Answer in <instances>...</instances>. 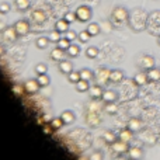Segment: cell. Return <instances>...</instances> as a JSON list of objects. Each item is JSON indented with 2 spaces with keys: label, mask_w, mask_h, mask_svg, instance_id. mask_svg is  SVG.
Listing matches in <instances>:
<instances>
[{
  "label": "cell",
  "mask_w": 160,
  "mask_h": 160,
  "mask_svg": "<svg viewBox=\"0 0 160 160\" xmlns=\"http://www.w3.org/2000/svg\"><path fill=\"white\" fill-rule=\"evenodd\" d=\"M86 122H87L90 127H97L100 124V117L96 111H88L87 115H86Z\"/></svg>",
  "instance_id": "9"
},
{
  "label": "cell",
  "mask_w": 160,
  "mask_h": 160,
  "mask_svg": "<svg viewBox=\"0 0 160 160\" xmlns=\"http://www.w3.org/2000/svg\"><path fill=\"white\" fill-rule=\"evenodd\" d=\"M158 141H159V143H160V136H159V139H158Z\"/></svg>",
  "instance_id": "46"
},
{
  "label": "cell",
  "mask_w": 160,
  "mask_h": 160,
  "mask_svg": "<svg viewBox=\"0 0 160 160\" xmlns=\"http://www.w3.org/2000/svg\"><path fill=\"white\" fill-rule=\"evenodd\" d=\"M8 11H10V4L8 3H0V13L7 14Z\"/></svg>",
  "instance_id": "40"
},
{
  "label": "cell",
  "mask_w": 160,
  "mask_h": 160,
  "mask_svg": "<svg viewBox=\"0 0 160 160\" xmlns=\"http://www.w3.org/2000/svg\"><path fill=\"white\" fill-rule=\"evenodd\" d=\"M65 38H68L70 42H72V41H75V39H76V32H73V31L68 30L66 32H65Z\"/></svg>",
  "instance_id": "41"
},
{
  "label": "cell",
  "mask_w": 160,
  "mask_h": 160,
  "mask_svg": "<svg viewBox=\"0 0 160 160\" xmlns=\"http://www.w3.org/2000/svg\"><path fill=\"white\" fill-rule=\"evenodd\" d=\"M88 93H90V97L93 100H100V98H102V93H104V91H102L100 84H94L88 88Z\"/></svg>",
  "instance_id": "10"
},
{
  "label": "cell",
  "mask_w": 160,
  "mask_h": 160,
  "mask_svg": "<svg viewBox=\"0 0 160 160\" xmlns=\"http://www.w3.org/2000/svg\"><path fill=\"white\" fill-rule=\"evenodd\" d=\"M139 66L145 70L152 69V68H155V58L150 55H143L139 59Z\"/></svg>",
  "instance_id": "6"
},
{
  "label": "cell",
  "mask_w": 160,
  "mask_h": 160,
  "mask_svg": "<svg viewBox=\"0 0 160 160\" xmlns=\"http://www.w3.org/2000/svg\"><path fill=\"white\" fill-rule=\"evenodd\" d=\"M128 128H129L131 131H133V132H138V131H141V128H142V121L138 118H132L129 122H128Z\"/></svg>",
  "instance_id": "20"
},
{
  "label": "cell",
  "mask_w": 160,
  "mask_h": 160,
  "mask_svg": "<svg viewBox=\"0 0 160 160\" xmlns=\"http://www.w3.org/2000/svg\"><path fill=\"white\" fill-rule=\"evenodd\" d=\"M61 118L63 119L65 125H69V124H72V122L75 121V114H73L72 111L66 110V111H63V112L61 114Z\"/></svg>",
  "instance_id": "19"
},
{
  "label": "cell",
  "mask_w": 160,
  "mask_h": 160,
  "mask_svg": "<svg viewBox=\"0 0 160 160\" xmlns=\"http://www.w3.org/2000/svg\"><path fill=\"white\" fill-rule=\"evenodd\" d=\"M90 34L87 32V30H84V31H82V32H79L78 34V39H79V42H82V44H86V42L90 39Z\"/></svg>",
  "instance_id": "32"
},
{
  "label": "cell",
  "mask_w": 160,
  "mask_h": 160,
  "mask_svg": "<svg viewBox=\"0 0 160 160\" xmlns=\"http://www.w3.org/2000/svg\"><path fill=\"white\" fill-rule=\"evenodd\" d=\"M37 80H38V83H39L41 87H47V86H49V83H51V79L47 73H45V75H38Z\"/></svg>",
  "instance_id": "29"
},
{
  "label": "cell",
  "mask_w": 160,
  "mask_h": 160,
  "mask_svg": "<svg viewBox=\"0 0 160 160\" xmlns=\"http://www.w3.org/2000/svg\"><path fill=\"white\" fill-rule=\"evenodd\" d=\"M88 88H90V84H88L87 80L80 79L79 82L76 83V90H78L79 93H84V91H87Z\"/></svg>",
  "instance_id": "25"
},
{
  "label": "cell",
  "mask_w": 160,
  "mask_h": 160,
  "mask_svg": "<svg viewBox=\"0 0 160 160\" xmlns=\"http://www.w3.org/2000/svg\"><path fill=\"white\" fill-rule=\"evenodd\" d=\"M117 98H118V94H117V91L114 90H105L104 93H102V101L105 102H115Z\"/></svg>",
  "instance_id": "13"
},
{
  "label": "cell",
  "mask_w": 160,
  "mask_h": 160,
  "mask_svg": "<svg viewBox=\"0 0 160 160\" xmlns=\"http://www.w3.org/2000/svg\"><path fill=\"white\" fill-rule=\"evenodd\" d=\"M18 37L20 35L17 34L14 25H13V27L4 28V30H3V32H2V38H3V41H6V42H14L17 38H18Z\"/></svg>",
  "instance_id": "4"
},
{
  "label": "cell",
  "mask_w": 160,
  "mask_h": 160,
  "mask_svg": "<svg viewBox=\"0 0 160 160\" xmlns=\"http://www.w3.org/2000/svg\"><path fill=\"white\" fill-rule=\"evenodd\" d=\"M148 79L149 82H159L160 80V69L158 68H152L148 70Z\"/></svg>",
  "instance_id": "18"
},
{
  "label": "cell",
  "mask_w": 160,
  "mask_h": 160,
  "mask_svg": "<svg viewBox=\"0 0 160 160\" xmlns=\"http://www.w3.org/2000/svg\"><path fill=\"white\" fill-rule=\"evenodd\" d=\"M65 52H66V51H63L62 48L56 47L55 49L51 52V59H52V61H55V62L63 61V59H65Z\"/></svg>",
  "instance_id": "12"
},
{
  "label": "cell",
  "mask_w": 160,
  "mask_h": 160,
  "mask_svg": "<svg viewBox=\"0 0 160 160\" xmlns=\"http://www.w3.org/2000/svg\"><path fill=\"white\" fill-rule=\"evenodd\" d=\"M80 78L83 80H87V82H90L91 79H94V73L91 72L90 69H87V68H84V69L80 70Z\"/></svg>",
  "instance_id": "27"
},
{
  "label": "cell",
  "mask_w": 160,
  "mask_h": 160,
  "mask_svg": "<svg viewBox=\"0 0 160 160\" xmlns=\"http://www.w3.org/2000/svg\"><path fill=\"white\" fill-rule=\"evenodd\" d=\"M68 79H69V82L70 83H73V84H76V83L79 82L80 79V72H75V70H72V72L69 73V75H68Z\"/></svg>",
  "instance_id": "31"
},
{
  "label": "cell",
  "mask_w": 160,
  "mask_h": 160,
  "mask_svg": "<svg viewBox=\"0 0 160 160\" xmlns=\"http://www.w3.org/2000/svg\"><path fill=\"white\" fill-rule=\"evenodd\" d=\"M63 125H65V122L61 117H59V118H53L52 121H51V127H52L53 129H61Z\"/></svg>",
  "instance_id": "30"
},
{
  "label": "cell",
  "mask_w": 160,
  "mask_h": 160,
  "mask_svg": "<svg viewBox=\"0 0 160 160\" xmlns=\"http://www.w3.org/2000/svg\"><path fill=\"white\" fill-rule=\"evenodd\" d=\"M32 21L35 22H44L45 21V14L42 11H35L32 14Z\"/></svg>",
  "instance_id": "36"
},
{
  "label": "cell",
  "mask_w": 160,
  "mask_h": 160,
  "mask_svg": "<svg viewBox=\"0 0 160 160\" xmlns=\"http://www.w3.org/2000/svg\"><path fill=\"white\" fill-rule=\"evenodd\" d=\"M124 80V72L119 69H114L110 73V82L111 83H121Z\"/></svg>",
  "instance_id": "14"
},
{
  "label": "cell",
  "mask_w": 160,
  "mask_h": 160,
  "mask_svg": "<svg viewBox=\"0 0 160 160\" xmlns=\"http://www.w3.org/2000/svg\"><path fill=\"white\" fill-rule=\"evenodd\" d=\"M80 52V48L76 44H70V47L66 49V55L70 56V58H78Z\"/></svg>",
  "instance_id": "23"
},
{
  "label": "cell",
  "mask_w": 160,
  "mask_h": 160,
  "mask_svg": "<svg viewBox=\"0 0 160 160\" xmlns=\"http://www.w3.org/2000/svg\"><path fill=\"white\" fill-rule=\"evenodd\" d=\"M75 13H76V18L80 22H87L91 18V10L87 6H80V7L76 8Z\"/></svg>",
  "instance_id": "2"
},
{
  "label": "cell",
  "mask_w": 160,
  "mask_h": 160,
  "mask_svg": "<svg viewBox=\"0 0 160 160\" xmlns=\"http://www.w3.org/2000/svg\"><path fill=\"white\" fill-rule=\"evenodd\" d=\"M158 45H159V47H160V35L158 37Z\"/></svg>",
  "instance_id": "45"
},
{
  "label": "cell",
  "mask_w": 160,
  "mask_h": 160,
  "mask_svg": "<svg viewBox=\"0 0 160 160\" xmlns=\"http://www.w3.org/2000/svg\"><path fill=\"white\" fill-rule=\"evenodd\" d=\"M58 69H59V72H61L62 75H69V73L73 70V65L70 63L69 61H65V59H63V61L59 62Z\"/></svg>",
  "instance_id": "11"
},
{
  "label": "cell",
  "mask_w": 160,
  "mask_h": 160,
  "mask_svg": "<svg viewBox=\"0 0 160 160\" xmlns=\"http://www.w3.org/2000/svg\"><path fill=\"white\" fill-rule=\"evenodd\" d=\"M111 149L115 153H125L129 150V146H128V142H124L119 139V141H115L111 143Z\"/></svg>",
  "instance_id": "8"
},
{
  "label": "cell",
  "mask_w": 160,
  "mask_h": 160,
  "mask_svg": "<svg viewBox=\"0 0 160 160\" xmlns=\"http://www.w3.org/2000/svg\"><path fill=\"white\" fill-rule=\"evenodd\" d=\"M63 18L66 20V21L69 22V24H70V22H73L75 20H78V18H76V13H73V11H69V13H66V14H65Z\"/></svg>",
  "instance_id": "39"
},
{
  "label": "cell",
  "mask_w": 160,
  "mask_h": 160,
  "mask_svg": "<svg viewBox=\"0 0 160 160\" xmlns=\"http://www.w3.org/2000/svg\"><path fill=\"white\" fill-rule=\"evenodd\" d=\"M3 53H4V49H3V48H2V47H0V56H2V55H3Z\"/></svg>",
  "instance_id": "44"
},
{
  "label": "cell",
  "mask_w": 160,
  "mask_h": 160,
  "mask_svg": "<svg viewBox=\"0 0 160 160\" xmlns=\"http://www.w3.org/2000/svg\"><path fill=\"white\" fill-rule=\"evenodd\" d=\"M128 153H129V158L131 159H142L143 158V150L141 149V148L138 146H133V148H129V150H128Z\"/></svg>",
  "instance_id": "15"
},
{
  "label": "cell",
  "mask_w": 160,
  "mask_h": 160,
  "mask_svg": "<svg viewBox=\"0 0 160 160\" xmlns=\"http://www.w3.org/2000/svg\"><path fill=\"white\" fill-rule=\"evenodd\" d=\"M61 34H62V32H59L58 30H53L52 32L49 34V37H48V38H49V41H51V42H55V44H58V42H59V39L62 38V37H61Z\"/></svg>",
  "instance_id": "33"
},
{
  "label": "cell",
  "mask_w": 160,
  "mask_h": 160,
  "mask_svg": "<svg viewBox=\"0 0 160 160\" xmlns=\"http://www.w3.org/2000/svg\"><path fill=\"white\" fill-rule=\"evenodd\" d=\"M148 82H149V79H148V73H143V72L135 75V78H133V83H135L136 86H145Z\"/></svg>",
  "instance_id": "16"
},
{
  "label": "cell",
  "mask_w": 160,
  "mask_h": 160,
  "mask_svg": "<svg viewBox=\"0 0 160 160\" xmlns=\"http://www.w3.org/2000/svg\"><path fill=\"white\" fill-rule=\"evenodd\" d=\"M98 56V48L96 47H88L87 49H86V58L88 59H94Z\"/></svg>",
  "instance_id": "28"
},
{
  "label": "cell",
  "mask_w": 160,
  "mask_h": 160,
  "mask_svg": "<svg viewBox=\"0 0 160 160\" xmlns=\"http://www.w3.org/2000/svg\"><path fill=\"white\" fill-rule=\"evenodd\" d=\"M47 70H48V68H47V65L45 63H38L35 66V73L37 75H45Z\"/></svg>",
  "instance_id": "38"
},
{
  "label": "cell",
  "mask_w": 160,
  "mask_h": 160,
  "mask_svg": "<svg viewBox=\"0 0 160 160\" xmlns=\"http://www.w3.org/2000/svg\"><path fill=\"white\" fill-rule=\"evenodd\" d=\"M110 73L111 70L105 69V68H100L98 70H97V73L94 75V78L97 79V84H105V83L110 82Z\"/></svg>",
  "instance_id": "3"
},
{
  "label": "cell",
  "mask_w": 160,
  "mask_h": 160,
  "mask_svg": "<svg viewBox=\"0 0 160 160\" xmlns=\"http://www.w3.org/2000/svg\"><path fill=\"white\" fill-rule=\"evenodd\" d=\"M13 91H14V93L17 94V96H18V94H21V91H22V87H20V86H14V87H13Z\"/></svg>",
  "instance_id": "42"
},
{
  "label": "cell",
  "mask_w": 160,
  "mask_h": 160,
  "mask_svg": "<svg viewBox=\"0 0 160 160\" xmlns=\"http://www.w3.org/2000/svg\"><path fill=\"white\" fill-rule=\"evenodd\" d=\"M70 44H72V42H70L68 38H65V37H63V38H61V39H59V42H58V47H59V48H62V49H63V51H66L68 48L70 47Z\"/></svg>",
  "instance_id": "37"
},
{
  "label": "cell",
  "mask_w": 160,
  "mask_h": 160,
  "mask_svg": "<svg viewBox=\"0 0 160 160\" xmlns=\"http://www.w3.org/2000/svg\"><path fill=\"white\" fill-rule=\"evenodd\" d=\"M24 88L25 91H27L28 94H35L39 91V88H41V86H39L38 80H27V82L24 83Z\"/></svg>",
  "instance_id": "7"
},
{
  "label": "cell",
  "mask_w": 160,
  "mask_h": 160,
  "mask_svg": "<svg viewBox=\"0 0 160 160\" xmlns=\"http://www.w3.org/2000/svg\"><path fill=\"white\" fill-rule=\"evenodd\" d=\"M117 111H118V107H117L114 102H107V105H105V112L110 114V115H114V114H117Z\"/></svg>",
  "instance_id": "34"
},
{
  "label": "cell",
  "mask_w": 160,
  "mask_h": 160,
  "mask_svg": "<svg viewBox=\"0 0 160 160\" xmlns=\"http://www.w3.org/2000/svg\"><path fill=\"white\" fill-rule=\"evenodd\" d=\"M102 138H104V141L107 142V143H112V142L117 141V136L114 135L112 132H110V131H107V132H104V135H102Z\"/></svg>",
  "instance_id": "35"
},
{
  "label": "cell",
  "mask_w": 160,
  "mask_h": 160,
  "mask_svg": "<svg viewBox=\"0 0 160 160\" xmlns=\"http://www.w3.org/2000/svg\"><path fill=\"white\" fill-rule=\"evenodd\" d=\"M14 4H16L17 10L18 11H25L30 7V0H14Z\"/></svg>",
  "instance_id": "22"
},
{
  "label": "cell",
  "mask_w": 160,
  "mask_h": 160,
  "mask_svg": "<svg viewBox=\"0 0 160 160\" xmlns=\"http://www.w3.org/2000/svg\"><path fill=\"white\" fill-rule=\"evenodd\" d=\"M49 44H51V41H49V38H47V37H39V38L35 41L37 48H39V49H45V48H48Z\"/></svg>",
  "instance_id": "26"
},
{
  "label": "cell",
  "mask_w": 160,
  "mask_h": 160,
  "mask_svg": "<svg viewBox=\"0 0 160 160\" xmlns=\"http://www.w3.org/2000/svg\"><path fill=\"white\" fill-rule=\"evenodd\" d=\"M132 136H133V131H131L129 128H127V129H122L121 132H119L118 138L124 142H129L131 139H132Z\"/></svg>",
  "instance_id": "21"
},
{
  "label": "cell",
  "mask_w": 160,
  "mask_h": 160,
  "mask_svg": "<svg viewBox=\"0 0 160 160\" xmlns=\"http://www.w3.org/2000/svg\"><path fill=\"white\" fill-rule=\"evenodd\" d=\"M14 28H16L17 34L20 37H24L30 32V22L27 20H18V21L14 24Z\"/></svg>",
  "instance_id": "5"
},
{
  "label": "cell",
  "mask_w": 160,
  "mask_h": 160,
  "mask_svg": "<svg viewBox=\"0 0 160 160\" xmlns=\"http://www.w3.org/2000/svg\"><path fill=\"white\" fill-rule=\"evenodd\" d=\"M86 30H87V32L90 34L91 37H96V35H98L100 34V25L97 24V22H90Z\"/></svg>",
  "instance_id": "24"
},
{
  "label": "cell",
  "mask_w": 160,
  "mask_h": 160,
  "mask_svg": "<svg viewBox=\"0 0 160 160\" xmlns=\"http://www.w3.org/2000/svg\"><path fill=\"white\" fill-rule=\"evenodd\" d=\"M55 30H58L59 32L65 34L68 30H69V22H68L65 18L58 20V21H56V24H55Z\"/></svg>",
  "instance_id": "17"
},
{
  "label": "cell",
  "mask_w": 160,
  "mask_h": 160,
  "mask_svg": "<svg viewBox=\"0 0 160 160\" xmlns=\"http://www.w3.org/2000/svg\"><path fill=\"white\" fill-rule=\"evenodd\" d=\"M90 159H91V160H97V159H102V156H101V155H100V153H98V155H91V156H90Z\"/></svg>",
  "instance_id": "43"
},
{
  "label": "cell",
  "mask_w": 160,
  "mask_h": 160,
  "mask_svg": "<svg viewBox=\"0 0 160 160\" xmlns=\"http://www.w3.org/2000/svg\"><path fill=\"white\" fill-rule=\"evenodd\" d=\"M128 17H129V13H128V10L125 7H115L112 10V13H111V18L114 20L115 22H118V24H122V22H125L128 20Z\"/></svg>",
  "instance_id": "1"
}]
</instances>
